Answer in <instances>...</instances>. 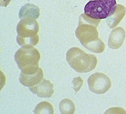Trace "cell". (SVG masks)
I'll return each instance as SVG.
<instances>
[{
	"label": "cell",
	"instance_id": "9a60e30c",
	"mask_svg": "<svg viewBox=\"0 0 126 114\" xmlns=\"http://www.w3.org/2000/svg\"><path fill=\"white\" fill-rule=\"evenodd\" d=\"M74 80L76 81V83H73V88H74L75 91L77 92V91H78V90L80 89V88L81 87L82 84H83V80H82L80 77L76 78H75Z\"/></svg>",
	"mask_w": 126,
	"mask_h": 114
},
{
	"label": "cell",
	"instance_id": "8992f818",
	"mask_svg": "<svg viewBox=\"0 0 126 114\" xmlns=\"http://www.w3.org/2000/svg\"><path fill=\"white\" fill-rule=\"evenodd\" d=\"M88 84L90 90L98 95L106 93L112 86L110 78L106 74L101 73L92 74L88 79Z\"/></svg>",
	"mask_w": 126,
	"mask_h": 114
},
{
	"label": "cell",
	"instance_id": "5bb4252c",
	"mask_svg": "<svg viewBox=\"0 0 126 114\" xmlns=\"http://www.w3.org/2000/svg\"><path fill=\"white\" fill-rule=\"evenodd\" d=\"M104 114H126V110L121 107H112L105 112Z\"/></svg>",
	"mask_w": 126,
	"mask_h": 114
},
{
	"label": "cell",
	"instance_id": "6da1fadb",
	"mask_svg": "<svg viewBox=\"0 0 126 114\" xmlns=\"http://www.w3.org/2000/svg\"><path fill=\"white\" fill-rule=\"evenodd\" d=\"M66 60L71 67L81 73L92 71L97 64L96 56L86 54L84 50L78 47L71 48L67 52Z\"/></svg>",
	"mask_w": 126,
	"mask_h": 114
},
{
	"label": "cell",
	"instance_id": "8fae6325",
	"mask_svg": "<svg viewBox=\"0 0 126 114\" xmlns=\"http://www.w3.org/2000/svg\"><path fill=\"white\" fill-rule=\"evenodd\" d=\"M40 16V9L37 6L27 3L21 8L19 12V18L21 20L24 18L37 19Z\"/></svg>",
	"mask_w": 126,
	"mask_h": 114
},
{
	"label": "cell",
	"instance_id": "e0dca14e",
	"mask_svg": "<svg viewBox=\"0 0 126 114\" xmlns=\"http://www.w3.org/2000/svg\"><path fill=\"white\" fill-rule=\"evenodd\" d=\"M90 1H93V0H90Z\"/></svg>",
	"mask_w": 126,
	"mask_h": 114
},
{
	"label": "cell",
	"instance_id": "3957f363",
	"mask_svg": "<svg viewBox=\"0 0 126 114\" xmlns=\"http://www.w3.org/2000/svg\"><path fill=\"white\" fill-rule=\"evenodd\" d=\"M100 22V20L92 18L85 14L81 15L75 34L82 46L85 47L99 39L96 27Z\"/></svg>",
	"mask_w": 126,
	"mask_h": 114
},
{
	"label": "cell",
	"instance_id": "2e32d148",
	"mask_svg": "<svg viewBox=\"0 0 126 114\" xmlns=\"http://www.w3.org/2000/svg\"><path fill=\"white\" fill-rule=\"evenodd\" d=\"M10 2V0H1V6H6Z\"/></svg>",
	"mask_w": 126,
	"mask_h": 114
},
{
	"label": "cell",
	"instance_id": "4fadbf2b",
	"mask_svg": "<svg viewBox=\"0 0 126 114\" xmlns=\"http://www.w3.org/2000/svg\"><path fill=\"white\" fill-rule=\"evenodd\" d=\"M34 114H54V108L48 101H42L35 108Z\"/></svg>",
	"mask_w": 126,
	"mask_h": 114
},
{
	"label": "cell",
	"instance_id": "5b68a950",
	"mask_svg": "<svg viewBox=\"0 0 126 114\" xmlns=\"http://www.w3.org/2000/svg\"><path fill=\"white\" fill-rule=\"evenodd\" d=\"M116 4V0L90 1L85 6V14L96 20L106 19Z\"/></svg>",
	"mask_w": 126,
	"mask_h": 114
},
{
	"label": "cell",
	"instance_id": "52a82bcc",
	"mask_svg": "<svg viewBox=\"0 0 126 114\" xmlns=\"http://www.w3.org/2000/svg\"><path fill=\"white\" fill-rule=\"evenodd\" d=\"M44 78L43 71L39 67L32 71H22L20 76V82L25 86L31 87L36 85Z\"/></svg>",
	"mask_w": 126,
	"mask_h": 114
},
{
	"label": "cell",
	"instance_id": "277c9868",
	"mask_svg": "<svg viewBox=\"0 0 126 114\" xmlns=\"http://www.w3.org/2000/svg\"><path fill=\"white\" fill-rule=\"evenodd\" d=\"M40 54L33 46H24L19 49L15 54V60L22 71H32L39 68Z\"/></svg>",
	"mask_w": 126,
	"mask_h": 114
},
{
	"label": "cell",
	"instance_id": "30bf717a",
	"mask_svg": "<svg viewBox=\"0 0 126 114\" xmlns=\"http://www.w3.org/2000/svg\"><path fill=\"white\" fill-rule=\"evenodd\" d=\"M126 37V32L122 27H117L113 29L109 37L108 45L113 49H117L123 44Z\"/></svg>",
	"mask_w": 126,
	"mask_h": 114
},
{
	"label": "cell",
	"instance_id": "7a4b0ae2",
	"mask_svg": "<svg viewBox=\"0 0 126 114\" xmlns=\"http://www.w3.org/2000/svg\"><path fill=\"white\" fill-rule=\"evenodd\" d=\"M39 25L35 19L24 18L20 20L16 27V41L22 47L34 46L39 42Z\"/></svg>",
	"mask_w": 126,
	"mask_h": 114
},
{
	"label": "cell",
	"instance_id": "ba28073f",
	"mask_svg": "<svg viewBox=\"0 0 126 114\" xmlns=\"http://www.w3.org/2000/svg\"><path fill=\"white\" fill-rule=\"evenodd\" d=\"M29 88L33 94L40 98H50L54 94L53 84L50 81L44 78L38 84Z\"/></svg>",
	"mask_w": 126,
	"mask_h": 114
},
{
	"label": "cell",
	"instance_id": "9c48e42d",
	"mask_svg": "<svg viewBox=\"0 0 126 114\" xmlns=\"http://www.w3.org/2000/svg\"><path fill=\"white\" fill-rule=\"evenodd\" d=\"M126 13V8L121 4H115L110 11L106 22L110 29H113L119 25Z\"/></svg>",
	"mask_w": 126,
	"mask_h": 114
},
{
	"label": "cell",
	"instance_id": "7c38bea8",
	"mask_svg": "<svg viewBox=\"0 0 126 114\" xmlns=\"http://www.w3.org/2000/svg\"><path fill=\"white\" fill-rule=\"evenodd\" d=\"M75 110V103L70 99H63L59 103V110L61 114H74Z\"/></svg>",
	"mask_w": 126,
	"mask_h": 114
}]
</instances>
